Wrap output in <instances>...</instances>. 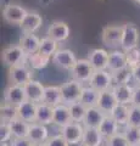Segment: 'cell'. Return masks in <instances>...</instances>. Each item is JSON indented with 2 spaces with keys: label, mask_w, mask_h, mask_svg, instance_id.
<instances>
[{
  "label": "cell",
  "mask_w": 140,
  "mask_h": 146,
  "mask_svg": "<svg viewBox=\"0 0 140 146\" xmlns=\"http://www.w3.org/2000/svg\"><path fill=\"white\" fill-rule=\"evenodd\" d=\"M112 80L113 85H121V84H129L133 80V73L132 68L124 67L122 70L112 73Z\"/></svg>",
  "instance_id": "cell-33"
},
{
  "label": "cell",
  "mask_w": 140,
  "mask_h": 146,
  "mask_svg": "<svg viewBox=\"0 0 140 146\" xmlns=\"http://www.w3.org/2000/svg\"><path fill=\"white\" fill-rule=\"evenodd\" d=\"M68 107H70V113H71L72 122L83 123L84 117H85V115H87L88 107H85L80 101L74 102L72 105H68Z\"/></svg>",
  "instance_id": "cell-35"
},
{
  "label": "cell",
  "mask_w": 140,
  "mask_h": 146,
  "mask_svg": "<svg viewBox=\"0 0 140 146\" xmlns=\"http://www.w3.org/2000/svg\"><path fill=\"white\" fill-rule=\"evenodd\" d=\"M106 116V113H104L99 107H89L87 110V115H85L82 124L85 128H98L99 129V127L101 125Z\"/></svg>",
  "instance_id": "cell-18"
},
{
  "label": "cell",
  "mask_w": 140,
  "mask_h": 146,
  "mask_svg": "<svg viewBox=\"0 0 140 146\" xmlns=\"http://www.w3.org/2000/svg\"><path fill=\"white\" fill-rule=\"evenodd\" d=\"M50 61H51V57H49L39 51L32 55H28V58H27L28 66L32 70H43V68H45L49 65Z\"/></svg>",
  "instance_id": "cell-30"
},
{
  "label": "cell",
  "mask_w": 140,
  "mask_h": 146,
  "mask_svg": "<svg viewBox=\"0 0 140 146\" xmlns=\"http://www.w3.org/2000/svg\"><path fill=\"white\" fill-rule=\"evenodd\" d=\"M99 98H100V91L92 88L90 85L84 86L82 96H80V102H82L85 107H96L99 102Z\"/></svg>",
  "instance_id": "cell-28"
},
{
  "label": "cell",
  "mask_w": 140,
  "mask_h": 146,
  "mask_svg": "<svg viewBox=\"0 0 140 146\" xmlns=\"http://www.w3.org/2000/svg\"><path fill=\"white\" fill-rule=\"evenodd\" d=\"M129 107L128 105H121L118 104L117 106L112 110L110 116L118 123L121 127H125L128 124V117H129Z\"/></svg>",
  "instance_id": "cell-31"
},
{
  "label": "cell",
  "mask_w": 140,
  "mask_h": 146,
  "mask_svg": "<svg viewBox=\"0 0 140 146\" xmlns=\"http://www.w3.org/2000/svg\"><path fill=\"white\" fill-rule=\"evenodd\" d=\"M0 146H10V143H0Z\"/></svg>",
  "instance_id": "cell-46"
},
{
  "label": "cell",
  "mask_w": 140,
  "mask_h": 146,
  "mask_svg": "<svg viewBox=\"0 0 140 146\" xmlns=\"http://www.w3.org/2000/svg\"><path fill=\"white\" fill-rule=\"evenodd\" d=\"M77 60L78 58L76 57L74 52L71 51L70 49H58L51 57V62L54 63V66L64 71H71L74 67Z\"/></svg>",
  "instance_id": "cell-8"
},
{
  "label": "cell",
  "mask_w": 140,
  "mask_h": 146,
  "mask_svg": "<svg viewBox=\"0 0 140 146\" xmlns=\"http://www.w3.org/2000/svg\"><path fill=\"white\" fill-rule=\"evenodd\" d=\"M92 88L96 89L98 91H106V90H111L113 86V80H112V73L107 70L104 71H95L92 77V79L88 83Z\"/></svg>",
  "instance_id": "cell-10"
},
{
  "label": "cell",
  "mask_w": 140,
  "mask_h": 146,
  "mask_svg": "<svg viewBox=\"0 0 140 146\" xmlns=\"http://www.w3.org/2000/svg\"><path fill=\"white\" fill-rule=\"evenodd\" d=\"M58 43L55 42L54 39L49 38V36H44L40 39V45H39V52H42L44 55H46L49 57H52L58 50Z\"/></svg>",
  "instance_id": "cell-34"
},
{
  "label": "cell",
  "mask_w": 140,
  "mask_h": 146,
  "mask_svg": "<svg viewBox=\"0 0 140 146\" xmlns=\"http://www.w3.org/2000/svg\"><path fill=\"white\" fill-rule=\"evenodd\" d=\"M132 1H133L134 4H138V5H140V0H132Z\"/></svg>",
  "instance_id": "cell-47"
},
{
  "label": "cell",
  "mask_w": 140,
  "mask_h": 146,
  "mask_svg": "<svg viewBox=\"0 0 140 146\" xmlns=\"http://www.w3.org/2000/svg\"><path fill=\"white\" fill-rule=\"evenodd\" d=\"M71 122H72V118H71L68 105L60 104L54 107V119H52L54 125H56L61 129V128H64Z\"/></svg>",
  "instance_id": "cell-17"
},
{
  "label": "cell",
  "mask_w": 140,
  "mask_h": 146,
  "mask_svg": "<svg viewBox=\"0 0 140 146\" xmlns=\"http://www.w3.org/2000/svg\"><path fill=\"white\" fill-rule=\"evenodd\" d=\"M28 139L33 144H40V143H46L49 139V129L46 125L40 124V123H31L29 127V134Z\"/></svg>",
  "instance_id": "cell-19"
},
{
  "label": "cell",
  "mask_w": 140,
  "mask_h": 146,
  "mask_svg": "<svg viewBox=\"0 0 140 146\" xmlns=\"http://www.w3.org/2000/svg\"><path fill=\"white\" fill-rule=\"evenodd\" d=\"M125 52V58H127V66L129 68H134L140 65V49L134 48Z\"/></svg>",
  "instance_id": "cell-38"
},
{
  "label": "cell",
  "mask_w": 140,
  "mask_h": 146,
  "mask_svg": "<svg viewBox=\"0 0 140 146\" xmlns=\"http://www.w3.org/2000/svg\"><path fill=\"white\" fill-rule=\"evenodd\" d=\"M84 85L83 83L71 78L66 83L61 85V96H62V104L72 105L74 102L80 101Z\"/></svg>",
  "instance_id": "cell-1"
},
{
  "label": "cell",
  "mask_w": 140,
  "mask_h": 146,
  "mask_svg": "<svg viewBox=\"0 0 140 146\" xmlns=\"http://www.w3.org/2000/svg\"><path fill=\"white\" fill-rule=\"evenodd\" d=\"M79 146H82V145H79Z\"/></svg>",
  "instance_id": "cell-49"
},
{
  "label": "cell",
  "mask_w": 140,
  "mask_h": 146,
  "mask_svg": "<svg viewBox=\"0 0 140 146\" xmlns=\"http://www.w3.org/2000/svg\"><path fill=\"white\" fill-rule=\"evenodd\" d=\"M12 139L13 136L9 123L1 122V124H0V143H10Z\"/></svg>",
  "instance_id": "cell-40"
},
{
  "label": "cell",
  "mask_w": 140,
  "mask_h": 146,
  "mask_svg": "<svg viewBox=\"0 0 140 146\" xmlns=\"http://www.w3.org/2000/svg\"><path fill=\"white\" fill-rule=\"evenodd\" d=\"M71 29L70 26L64 21H54L49 26L48 32H46V36L54 39L57 43H62L66 42L70 36Z\"/></svg>",
  "instance_id": "cell-12"
},
{
  "label": "cell",
  "mask_w": 140,
  "mask_h": 146,
  "mask_svg": "<svg viewBox=\"0 0 140 146\" xmlns=\"http://www.w3.org/2000/svg\"><path fill=\"white\" fill-rule=\"evenodd\" d=\"M124 67H128V66H127V58H125V52L123 50L116 49L112 52H110V55H108L107 71L113 73V72L122 70V68H124Z\"/></svg>",
  "instance_id": "cell-20"
},
{
  "label": "cell",
  "mask_w": 140,
  "mask_h": 146,
  "mask_svg": "<svg viewBox=\"0 0 140 146\" xmlns=\"http://www.w3.org/2000/svg\"><path fill=\"white\" fill-rule=\"evenodd\" d=\"M25 91H26V98L28 101L39 104V102H43L45 85H43L38 80L32 79L29 83H27L25 85Z\"/></svg>",
  "instance_id": "cell-15"
},
{
  "label": "cell",
  "mask_w": 140,
  "mask_h": 146,
  "mask_svg": "<svg viewBox=\"0 0 140 146\" xmlns=\"http://www.w3.org/2000/svg\"><path fill=\"white\" fill-rule=\"evenodd\" d=\"M132 73H133V80L135 82V84L140 85V65L132 68Z\"/></svg>",
  "instance_id": "cell-44"
},
{
  "label": "cell",
  "mask_w": 140,
  "mask_h": 146,
  "mask_svg": "<svg viewBox=\"0 0 140 146\" xmlns=\"http://www.w3.org/2000/svg\"><path fill=\"white\" fill-rule=\"evenodd\" d=\"M132 146H140V144L139 145H132Z\"/></svg>",
  "instance_id": "cell-48"
},
{
  "label": "cell",
  "mask_w": 140,
  "mask_h": 146,
  "mask_svg": "<svg viewBox=\"0 0 140 146\" xmlns=\"http://www.w3.org/2000/svg\"><path fill=\"white\" fill-rule=\"evenodd\" d=\"M108 55L105 49H93L88 54V60L95 71H104L108 67Z\"/></svg>",
  "instance_id": "cell-13"
},
{
  "label": "cell",
  "mask_w": 140,
  "mask_h": 146,
  "mask_svg": "<svg viewBox=\"0 0 140 146\" xmlns=\"http://www.w3.org/2000/svg\"><path fill=\"white\" fill-rule=\"evenodd\" d=\"M37 105L38 104L28 101V100L22 102L20 106H17V110H19V118H21V119L25 122L34 123L35 117H37Z\"/></svg>",
  "instance_id": "cell-22"
},
{
  "label": "cell",
  "mask_w": 140,
  "mask_h": 146,
  "mask_svg": "<svg viewBox=\"0 0 140 146\" xmlns=\"http://www.w3.org/2000/svg\"><path fill=\"white\" fill-rule=\"evenodd\" d=\"M7 78L10 84L25 86L27 83H29L33 79V70L27 63L13 66L9 68Z\"/></svg>",
  "instance_id": "cell-2"
},
{
  "label": "cell",
  "mask_w": 140,
  "mask_h": 146,
  "mask_svg": "<svg viewBox=\"0 0 140 146\" xmlns=\"http://www.w3.org/2000/svg\"><path fill=\"white\" fill-rule=\"evenodd\" d=\"M27 15H28V11L16 3H9L3 9V18L10 25L20 26Z\"/></svg>",
  "instance_id": "cell-6"
},
{
  "label": "cell",
  "mask_w": 140,
  "mask_h": 146,
  "mask_svg": "<svg viewBox=\"0 0 140 146\" xmlns=\"http://www.w3.org/2000/svg\"><path fill=\"white\" fill-rule=\"evenodd\" d=\"M132 105H134V106H140V85H137V84L134 85Z\"/></svg>",
  "instance_id": "cell-43"
},
{
  "label": "cell",
  "mask_w": 140,
  "mask_h": 146,
  "mask_svg": "<svg viewBox=\"0 0 140 146\" xmlns=\"http://www.w3.org/2000/svg\"><path fill=\"white\" fill-rule=\"evenodd\" d=\"M28 55L25 52V50L22 49L19 44L17 45H10L3 50L1 52V61L5 66L9 68L17 66V65H22L26 63Z\"/></svg>",
  "instance_id": "cell-3"
},
{
  "label": "cell",
  "mask_w": 140,
  "mask_h": 146,
  "mask_svg": "<svg viewBox=\"0 0 140 146\" xmlns=\"http://www.w3.org/2000/svg\"><path fill=\"white\" fill-rule=\"evenodd\" d=\"M117 105H118V102H117L112 90H106V91L100 93V98H99V102H98L96 107H99L104 113H106V115H110L112 112V110H113Z\"/></svg>",
  "instance_id": "cell-23"
},
{
  "label": "cell",
  "mask_w": 140,
  "mask_h": 146,
  "mask_svg": "<svg viewBox=\"0 0 140 146\" xmlns=\"http://www.w3.org/2000/svg\"><path fill=\"white\" fill-rule=\"evenodd\" d=\"M19 118V110L17 106H13V105L3 102L1 106H0V119L4 123H10L13 119Z\"/></svg>",
  "instance_id": "cell-32"
},
{
  "label": "cell",
  "mask_w": 140,
  "mask_h": 146,
  "mask_svg": "<svg viewBox=\"0 0 140 146\" xmlns=\"http://www.w3.org/2000/svg\"><path fill=\"white\" fill-rule=\"evenodd\" d=\"M122 131H123V134L125 135V138L128 139L130 145H139L140 144V128L125 125Z\"/></svg>",
  "instance_id": "cell-36"
},
{
  "label": "cell",
  "mask_w": 140,
  "mask_h": 146,
  "mask_svg": "<svg viewBox=\"0 0 140 146\" xmlns=\"http://www.w3.org/2000/svg\"><path fill=\"white\" fill-rule=\"evenodd\" d=\"M19 45L25 50L27 55H32L39 51L40 38H38L35 34H23L20 38Z\"/></svg>",
  "instance_id": "cell-25"
},
{
  "label": "cell",
  "mask_w": 140,
  "mask_h": 146,
  "mask_svg": "<svg viewBox=\"0 0 140 146\" xmlns=\"http://www.w3.org/2000/svg\"><path fill=\"white\" fill-rule=\"evenodd\" d=\"M43 25V18L37 11H28L23 22L20 25L23 34H34Z\"/></svg>",
  "instance_id": "cell-14"
},
{
  "label": "cell",
  "mask_w": 140,
  "mask_h": 146,
  "mask_svg": "<svg viewBox=\"0 0 140 146\" xmlns=\"http://www.w3.org/2000/svg\"><path fill=\"white\" fill-rule=\"evenodd\" d=\"M123 26H106L101 32V42L107 48L118 49L122 44Z\"/></svg>",
  "instance_id": "cell-4"
},
{
  "label": "cell",
  "mask_w": 140,
  "mask_h": 146,
  "mask_svg": "<svg viewBox=\"0 0 140 146\" xmlns=\"http://www.w3.org/2000/svg\"><path fill=\"white\" fill-rule=\"evenodd\" d=\"M112 93H113L117 102L121 105H132L133 100V91L134 86L130 84H121V85H113L112 86Z\"/></svg>",
  "instance_id": "cell-16"
},
{
  "label": "cell",
  "mask_w": 140,
  "mask_h": 146,
  "mask_svg": "<svg viewBox=\"0 0 140 146\" xmlns=\"http://www.w3.org/2000/svg\"><path fill=\"white\" fill-rule=\"evenodd\" d=\"M43 102L50 105L52 107L62 104L61 86H57V85H46L45 86Z\"/></svg>",
  "instance_id": "cell-26"
},
{
  "label": "cell",
  "mask_w": 140,
  "mask_h": 146,
  "mask_svg": "<svg viewBox=\"0 0 140 146\" xmlns=\"http://www.w3.org/2000/svg\"><path fill=\"white\" fill-rule=\"evenodd\" d=\"M3 98H4V102L13 105V106H20L22 102H25L27 100L25 86L13 85V84L7 85L5 90H4Z\"/></svg>",
  "instance_id": "cell-11"
},
{
  "label": "cell",
  "mask_w": 140,
  "mask_h": 146,
  "mask_svg": "<svg viewBox=\"0 0 140 146\" xmlns=\"http://www.w3.org/2000/svg\"><path fill=\"white\" fill-rule=\"evenodd\" d=\"M127 125L140 128V106H134V105H130L128 124Z\"/></svg>",
  "instance_id": "cell-39"
},
{
  "label": "cell",
  "mask_w": 140,
  "mask_h": 146,
  "mask_svg": "<svg viewBox=\"0 0 140 146\" xmlns=\"http://www.w3.org/2000/svg\"><path fill=\"white\" fill-rule=\"evenodd\" d=\"M85 127L82 123L78 122H71L67 125L60 129V134L68 141L70 145H80L83 139Z\"/></svg>",
  "instance_id": "cell-9"
},
{
  "label": "cell",
  "mask_w": 140,
  "mask_h": 146,
  "mask_svg": "<svg viewBox=\"0 0 140 146\" xmlns=\"http://www.w3.org/2000/svg\"><path fill=\"white\" fill-rule=\"evenodd\" d=\"M13 138H28L31 123L22 121L21 118H16L9 123Z\"/></svg>",
  "instance_id": "cell-29"
},
{
  "label": "cell",
  "mask_w": 140,
  "mask_h": 146,
  "mask_svg": "<svg viewBox=\"0 0 140 146\" xmlns=\"http://www.w3.org/2000/svg\"><path fill=\"white\" fill-rule=\"evenodd\" d=\"M34 144L28 138H13L10 141V146H33Z\"/></svg>",
  "instance_id": "cell-42"
},
{
  "label": "cell",
  "mask_w": 140,
  "mask_h": 146,
  "mask_svg": "<svg viewBox=\"0 0 140 146\" xmlns=\"http://www.w3.org/2000/svg\"><path fill=\"white\" fill-rule=\"evenodd\" d=\"M99 130H100V133H101V135L104 136V138L108 139V138H111V136L116 135L117 133H119L121 125L110 115H107L105 117V119L102 121L101 125L99 127Z\"/></svg>",
  "instance_id": "cell-27"
},
{
  "label": "cell",
  "mask_w": 140,
  "mask_h": 146,
  "mask_svg": "<svg viewBox=\"0 0 140 146\" xmlns=\"http://www.w3.org/2000/svg\"><path fill=\"white\" fill-rule=\"evenodd\" d=\"M122 26H123V35H122L121 49L123 51H128L130 49L138 48L140 33L137 25L133 23V22H127V23Z\"/></svg>",
  "instance_id": "cell-5"
},
{
  "label": "cell",
  "mask_w": 140,
  "mask_h": 146,
  "mask_svg": "<svg viewBox=\"0 0 140 146\" xmlns=\"http://www.w3.org/2000/svg\"><path fill=\"white\" fill-rule=\"evenodd\" d=\"M46 144H48V146H71L68 144V141L61 134H57V135H54L51 138H49Z\"/></svg>",
  "instance_id": "cell-41"
},
{
  "label": "cell",
  "mask_w": 140,
  "mask_h": 146,
  "mask_svg": "<svg viewBox=\"0 0 140 146\" xmlns=\"http://www.w3.org/2000/svg\"><path fill=\"white\" fill-rule=\"evenodd\" d=\"M54 119V107L45 102H39L37 105V117L35 122L44 125L52 124Z\"/></svg>",
  "instance_id": "cell-24"
},
{
  "label": "cell",
  "mask_w": 140,
  "mask_h": 146,
  "mask_svg": "<svg viewBox=\"0 0 140 146\" xmlns=\"http://www.w3.org/2000/svg\"><path fill=\"white\" fill-rule=\"evenodd\" d=\"M33 146H48L46 143H40V144H34Z\"/></svg>",
  "instance_id": "cell-45"
},
{
  "label": "cell",
  "mask_w": 140,
  "mask_h": 146,
  "mask_svg": "<svg viewBox=\"0 0 140 146\" xmlns=\"http://www.w3.org/2000/svg\"><path fill=\"white\" fill-rule=\"evenodd\" d=\"M105 144H106V146H132L122 130L119 131V133H117L116 135L106 139Z\"/></svg>",
  "instance_id": "cell-37"
},
{
  "label": "cell",
  "mask_w": 140,
  "mask_h": 146,
  "mask_svg": "<svg viewBox=\"0 0 140 146\" xmlns=\"http://www.w3.org/2000/svg\"><path fill=\"white\" fill-rule=\"evenodd\" d=\"M95 70L93 68L92 63L88 58H79L77 60L74 67L71 70V77L80 83H89Z\"/></svg>",
  "instance_id": "cell-7"
},
{
  "label": "cell",
  "mask_w": 140,
  "mask_h": 146,
  "mask_svg": "<svg viewBox=\"0 0 140 146\" xmlns=\"http://www.w3.org/2000/svg\"><path fill=\"white\" fill-rule=\"evenodd\" d=\"M106 139L101 135L98 128H85L83 139L80 145L82 146H101Z\"/></svg>",
  "instance_id": "cell-21"
}]
</instances>
